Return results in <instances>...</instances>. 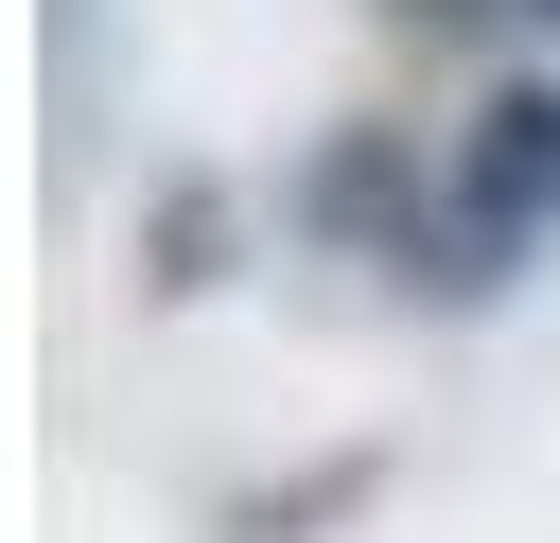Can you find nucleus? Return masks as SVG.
<instances>
[{"label":"nucleus","instance_id":"1","mask_svg":"<svg viewBox=\"0 0 560 543\" xmlns=\"http://www.w3.org/2000/svg\"><path fill=\"white\" fill-rule=\"evenodd\" d=\"M438 210H455L490 263H542V245H560V70L472 88V123L438 140Z\"/></svg>","mask_w":560,"mask_h":543},{"label":"nucleus","instance_id":"2","mask_svg":"<svg viewBox=\"0 0 560 543\" xmlns=\"http://www.w3.org/2000/svg\"><path fill=\"white\" fill-rule=\"evenodd\" d=\"M438 210V175H420V123H315V158L280 175V245H332V263H385L402 228Z\"/></svg>","mask_w":560,"mask_h":543},{"label":"nucleus","instance_id":"3","mask_svg":"<svg viewBox=\"0 0 560 543\" xmlns=\"http://www.w3.org/2000/svg\"><path fill=\"white\" fill-rule=\"evenodd\" d=\"M228 245H245V193H228V175H175V193H158V228H140V280H158V298H210V280H228Z\"/></svg>","mask_w":560,"mask_h":543},{"label":"nucleus","instance_id":"4","mask_svg":"<svg viewBox=\"0 0 560 543\" xmlns=\"http://www.w3.org/2000/svg\"><path fill=\"white\" fill-rule=\"evenodd\" d=\"M368 18H385V35H438V53H455V35H490V18H525V0H368Z\"/></svg>","mask_w":560,"mask_h":543},{"label":"nucleus","instance_id":"5","mask_svg":"<svg viewBox=\"0 0 560 543\" xmlns=\"http://www.w3.org/2000/svg\"><path fill=\"white\" fill-rule=\"evenodd\" d=\"M525 18H542V35H560V0H525Z\"/></svg>","mask_w":560,"mask_h":543}]
</instances>
